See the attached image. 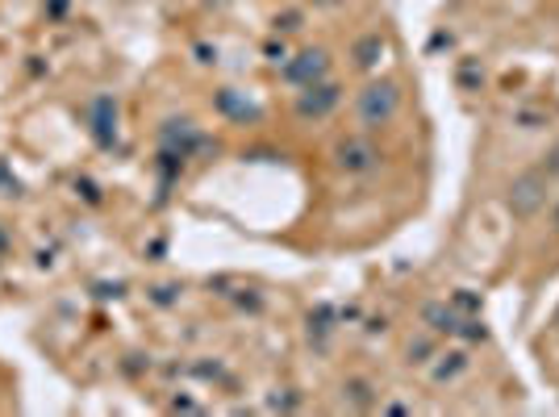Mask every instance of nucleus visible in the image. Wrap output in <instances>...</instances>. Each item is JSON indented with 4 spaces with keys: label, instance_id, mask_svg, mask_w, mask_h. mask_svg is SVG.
Wrapping results in <instances>:
<instances>
[{
    "label": "nucleus",
    "instance_id": "1",
    "mask_svg": "<svg viewBox=\"0 0 559 417\" xmlns=\"http://www.w3.org/2000/svg\"><path fill=\"white\" fill-rule=\"evenodd\" d=\"M551 201V176L543 167H526L506 184V213L513 222H535Z\"/></svg>",
    "mask_w": 559,
    "mask_h": 417
},
{
    "label": "nucleus",
    "instance_id": "2",
    "mask_svg": "<svg viewBox=\"0 0 559 417\" xmlns=\"http://www.w3.org/2000/svg\"><path fill=\"white\" fill-rule=\"evenodd\" d=\"M401 114V84L396 80H368L355 96V121L364 130H380Z\"/></svg>",
    "mask_w": 559,
    "mask_h": 417
},
{
    "label": "nucleus",
    "instance_id": "3",
    "mask_svg": "<svg viewBox=\"0 0 559 417\" xmlns=\"http://www.w3.org/2000/svg\"><path fill=\"white\" fill-rule=\"evenodd\" d=\"M330 159H334V167H338L343 176H368V171L380 167V146H376L368 134L355 130V134H343V139L334 142Z\"/></svg>",
    "mask_w": 559,
    "mask_h": 417
},
{
    "label": "nucleus",
    "instance_id": "4",
    "mask_svg": "<svg viewBox=\"0 0 559 417\" xmlns=\"http://www.w3.org/2000/svg\"><path fill=\"white\" fill-rule=\"evenodd\" d=\"M280 75H284V84H293L297 93L309 88V84H322V80H330V50L326 47L297 50L293 59H284Z\"/></svg>",
    "mask_w": 559,
    "mask_h": 417
},
{
    "label": "nucleus",
    "instance_id": "5",
    "mask_svg": "<svg viewBox=\"0 0 559 417\" xmlns=\"http://www.w3.org/2000/svg\"><path fill=\"white\" fill-rule=\"evenodd\" d=\"M338 105H343V84L338 80H322V84H309V88L297 93L293 114L301 117V121H326Z\"/></svg>",
    "mask_w": 559,
    "mask_h": 417
},
{
    "label": "nucleus",
    "instance_id": "6",
    "mask_svg": "<svg viewBox=\"0 0 559 417\" xmlns=\"http://www.w3.org/2000/svg\"><path fill=\"white\" fill-rule=\"evenodd\" d=\"M84 117H88V134H93L100 146H109V142L117 139V100L109 93L93 96Z\"/></svg>",
    "mask_w": 559,
    "mask_h": 417
},
{
    "label": "nucleus",
    "instance_id": "7",
    "mask_svg": "<svg viewBox=\"0 0 559 417\" xmlns=\"http://www.w3.org/2000/svg\"><path fill=\"white\" fill-rule=\"evenodd\" d=\"M201 146V130L188 117H171L164 126V159H188Z\"/></svg>",
    "mask_w": 559,
    "mask_h": 417
},
{
    "label": "nucleus",
    "instance_id": "8",
    "mask_svg": "<svg viewBox=\"0 0 559 417\" xmlns=\"http://www.w3.org/2000/svg\"><path fill=\"white\" fill-rule=\"evenodd\" d=\"M421 322H426V330H430L435 338H455V330H460V309L451 301H430L421 309Z\"/></svg>",
    "mask_w": 559,
    "mask_h": 417
},
{
    "label": "nucleus",
    "instance_id": "9",
    "mask_svg": "<svg viewBox=\"0 0 559 417\" xmlns=\"http://www.w3.org/2000/svg\"><path fill=\"white\" fill-rule=\"evenodd\" d=\"M384 50H389V43H384V34H364L355 47H350V59H355V68L359 71H376L380 63H384Z\"/></svg>",
    "mask_w": 559,
    "mask_h": 417
},
{
    "label": "nucleus",
    "instance_id": "10",
    "mask_svg": "<svg viewBox=\"0 0 559 417\" xmlns=\"http://www.w3.org/2000/svg\"><path fill=\"white\" fill-rule=\"evenodd\" d=\"M467 371V350H443V355H435V384H451V380H460Z\"/></svg>",
    "mask_w": 559,
    "mask_h": 417
},
{
    "label": "nucleus",
    "instance_id": "11",
    "mask_svg": "<svg viewBox=\"0 0 559 417\" xmlns=\"http://www.w3.org/2000/svg\"><path fill=\"white\" fill-rule=\"evenodd\" d=\"M217 109L226 117H234V121H247V117H259V109L247 100V96L238 93V88H222L217 93Z\"/></svg>",
    "mask_w": 559,
    "mask_h": 417
},
{
    "label": "nucleus",
    "instance_id": "12",
    "mask_svg": "<svg viewBox=\"0 0 559 417\" xmlns=\"http://www.w3.org/2000/svg\"><path fill=\"white\" fill-rule=\"evenodd\" d=\"M343 396H347L355 409H372L376 405L372 384H368V380H347V384H343Z\"/></svg>",
    "mask_w": 559,
    "mask_h": 417
},
{
    "label": "nucleus",
    "instance_id": "13",
    "mask_svg": "<svg viewBox=\"0 0 559 417\" xmlns=\"http://www.w3.org/2000/svg\"><path fill=\"white\" fill-rule=\"evenodd\" d=\"M451 305L460 309V318H467V313H480V297H472L467 288H460V293L451 297Z\"/></svg>",
    "mask_w": 559,
    "mask_h": 417
},
{
    "label": "nucleus",
    "instance_id": "14",
    "mask_svg": "<svg viewBox=\"0 0 559 417\" xmlns=\"http://www.w3.org/2000/svg\"><path fill=\"white\" fill-rule=\"evenodd\" d=\"M538 167H543V171L551 176V184H556V180H559V139L547 146V155H543V163H538Z\"/></svg>",
    "mask_w": 559,
    "mask_h": 417
},
{
    "label": "nucleus",
    "instance_id": "15",
    "mask_svg": "<svg viewBox=\"0 0 559 417\" xmlns=\"http://www.w3.org/2000/svg\"><path fill=\"white\" fill-rule=\"evenodd\" d=\"M551 230L559 234V192H556V201H551Z\"/></svg>",
    "mask_w": 559,
    "mask_h": 417
},
{
    "label": "nucleus",
    "instance_id": "16",
    "mask_svg": "<svg viewBox=\"0 0 559 417\" xmlns=\"http://www.w3.org/2000/svg\"><path fill=\"white\" fill-rule=\"evenodd\" d=\"M47 9L50 13H63V9H68V0H47Z\"/></svg>",
    "mask_w": 559,
    "mask_h": 417
},
{
    "label": "nucleus",
    "instance_id": "17",
    "mask_svg": "<svg viewBox=\"0 0 559 417\" xmlns=\"http://www.w3.org/2000/svg\"><path fill=\"white\" fill-rule=\"evenodd\" d=\"M309 4H313V9H334L338 0H309Z\"/></svg>",
    "mask_w": 559,
    "mask_h": 417
},
{
    "label": "nucleus",
    "instance_id": "18",
    "mask_svg": "<svg viewBox=\"0 0 559 417\" xmlns=\"http://www.w3.org/2000/svg\"><path fill=\"white\" fill-rule=\"evenodd\" d=\"M556 334H559V309H556Z\"/></svg>",
    "mask_w": 559,
    "mask_h": 417
}]
</instances>
